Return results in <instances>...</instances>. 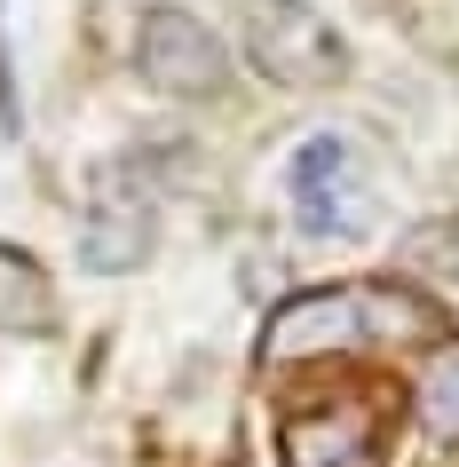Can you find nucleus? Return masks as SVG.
<instances>
[{"mask_svg":"<svg viewBox=\"0 0 459 467\" xmlns=\"http://www.w3.org/2000/svg\"><path fill=\"white\" fill-rule=\"evenodd\" d=\"M56 325V285L32 254L0 246V333H48Z\"/></svg>","mask_w":459,"mask_h":467,"instance_id":"obj_7","label":"nucleus"},{"mask_svg":"<svg viewBox=\"0 0 459 467\" xmlns=\"http://www.w3.org/2000/svg\"><path fill=\"white\" fill-rule=\"evenodd\" d=\"M381 285H309L269 309L262 325V365H317V357H349L364 348L372 333H412L396 317H372L381 309Z\"/></svg>","mask_w":459,"mask_h":467,"instance_id":"obj_2","label":"nucleus"},{"mask_svg":"<svg viewBox=\"0 0 459 467\" xmlns=\"http://www.w3.org/2000/svg\"><path fill=\"white\" fill-rule=\"evenodd\" d=\"M286 198H293V222L309 238H333V246H357L381 230V174L349 135H309L293 150Z\"/></svg>","mask_w":459,"mask_h":467,"instance_id":"obj_1","label":"nucleus"},{"mask_svg":"<svg viewBox=\"0 0 459 467\" xmlns=\"http://www.w3.org/2000/svg\"><path fill=\"white\" fill-rule=\"evenodd\" d=\"M245 64L277 88H333L349 79V40L317 0H254L245 8Z\"/></svg>","mask_w":459,"mask_h":467,"instance_id":"obj_3","label":"nucleus"},{"mask_svg":"<svg viewBox=\"0 0 459 467\" xmlns=\"http://www.w3.org/2000/svg\"><path fill=\"white\" fill-rule=\"evenodd\" d=\"M420 420L435 443H459V341H443L420 365Z\"/></svg>","mask_w":459,"mask_h":467,"instance_id":"obj_8","label":"nucleus"},{"mask_svg":"<svg viewBox=\"0 0 459 467\" xmlns=\"http://www.w3.org/2000/svg\"><path fill=\"white\" fill-rule=\"evenodd\" d=\"M277 467H388V451H381V428H372L364 404H317V412L286 420Z\"/></svg>","mask_w":459,"mask_h":467,"instance_id":"obj_6","label":"nucleus"},{"mask_svg":"<svg viewBox=\"0 0 459 467\" xmlns=\"http://www.w3.org/2000/svg\"><path fill=\"white\" fill-rule=\"evenodd\" d=\"M151 246H159V198L135 167H103L88 206H79V262L96 277H127L143 270Z\"/></svg>","mask_w":459,"mask_h":467,"instance_id":"obj_5","label":"nucleus"},{"mask_svg":"<svg viewBox=\"0 0 459 467\" xmlns=\"http://www.w3.org/2000/svg\"><path fill=\"white\" fill-rule=\"evenodd\" d=\"M135 72L174 103H206V96L230 88V48H222V32L206 16L159 0V8L135 16Z\"/></svg>","mask_w":459,"mask_h":467,"instance_id":"obj_4","label":"nucleus"}]
</instances>
